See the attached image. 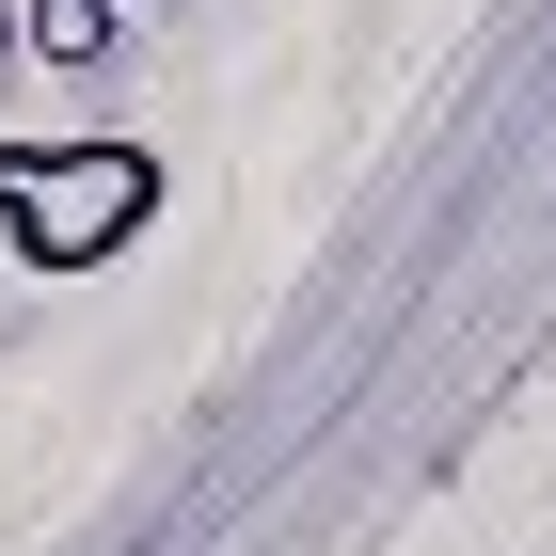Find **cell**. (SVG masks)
Returning <instances> with one entry per match:
<instances>
[{
  "mask_svg": "<svg viewBox=\"0 0 556 556\" xmlns=\"http://www.w3.org/2000/svg\"><path fill=\"white\" fill-rule=\"evenodd\" d=\"M143 239H160V143H128V128H16L0 143V255L33 287H80Z\"/></svg>",
  "mask_w": 556,
  "mask_h": 556,
  "instance_id": "1",
  "label": "cell"
},
{
  "mask_svg": "<svg viewBox=\"0 0 556 556\" xmlns=\"http://www.w3.org/2000/svg\"><path fill=\"white\" fill-rule=\"evenodd\" d=\"M112 16H128V0H16V48H33V64H112Z\"/></svg>",
  "mask_w": 556,
  "mask_h": 556,
  "instance_id": "2",
  "label": "cell"
},
{
  "mask_svg": "<svg viewBox=\"0 0 556 556\" xmlns=\"http://www.w3.org/2000/svg\"><path fill=\"white\" fill-rule=\"evenodd\" d=\"M0 64H16V0H0Z\"/></svg>",
  "mask_w": 556,
  "mask_h": 556,
  "instance_id": "3",
  "label": "cell"
}]
</instances>
